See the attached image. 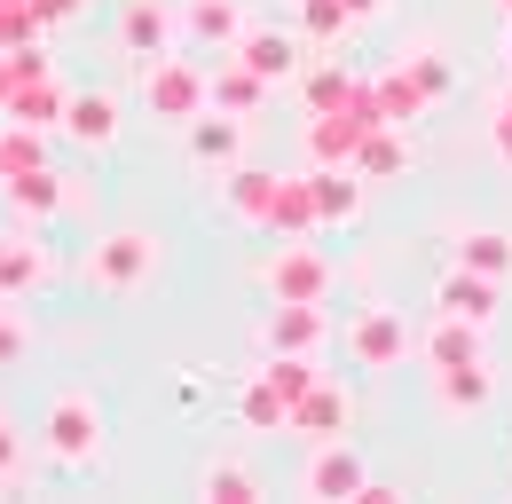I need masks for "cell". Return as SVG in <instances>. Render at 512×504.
I'll return each mask as SVG.
<instances>
[{"label":"cell","instance_id":"6da1fadb","mask_svg":"<svg viewBox=\"0 0 512 504\" xmlns=\"http://www.w3.org/2000/svg\"><path fill=\"white\" fill-rule=\"evenodd\" d=\"M79 276H87L95 292L127 300V292H142V284L158 276V237H150V229H111V237H95V245H87Z\"/></svg>","mask_w":512,"mask_h":504},{"label":"cell","instance_id":"7a4b0ae2","mask_svg":"<svg viewBox=\"0 0 512 504\" xmlns=\"http://www.w3.org/2000/svg\"><path fill=\"white\" fill-rule=\"evenodd\" d=\"M142 103H150V119L190 126L213 111V71H197L182 56H142Z\"/></svg>","mask_w":512,"mask_h":504},{"label":"cell","instance_id":"3957f363","mask_svg":"<svg viewBox=\"0 0 512 504\" xmlns=\"http://www.w3.org/2000/svg\"><path fill=\"white\" fill-rule=\"evenodd\" d=\"M40 434H48L56 465H95L103 457V402L95 394H56L48 418H40Z\"/></svg>","mask_w":512,"mask_h":504},{"label":"cell","instance_id":"277c9868","mask_svg":"<svg viewBox=\"0 0 512 504\" xmlns=\"http://www.w3.org/2000/svg\"><path fill=\"white\" fill-rule=\"evenodd\" d=\"M300 497H316V504L371 497V465L355 457V441H316V457H308V473H300Z\"/></svg>","mask_w":512,"mask_h":504},{"label":"cell","instance_id":"5b68a950","mask_svg":"<svg viewBox=\"0 0 512 504\" xmlns=\"http://www.w3.org/2000/svg\"><path fill=\"white\" fill-rule=\"evenodd\" d=\"M260 284H268V300H308V308H323L331 300V260L316 245H284V252H268Z\"/></svg>","mask_w":512,"mask_h":504},{"label":"cell","instance_id":"8992f818","mask_svg":"<svg viewBox=\"0 0 512 504\" xmlns=\"http://www.w3.org/2000/svg\"><path fill=\"white\" fill-rule=\"evenodd\" d=\"M347 355H355L363 371H394V363L410 355V315L402 308H363L347 323Z\"/></svg>","mask_w":512,"mask_h":504},{"label":"cell","instance_id":"52a82bcc","mask_svg":"<svg viewBox=\"0 0 512 504\" xmlns=\"http://www.w3.org/2000/svg\"><path fill=\"white\" fill-rule=\"evenodd\" d=\"M253 32L245 0H182V40L197 56H237V40Z\"/></svg>","mask_w":512,"mask_h":504},{"label":"cell","instance_id":"ba28073f","mask_svg":"<svg viewBox=\"0 0 512 504\" xmlns=\"http://www.w3.org/2000/svg\"><path fill=\"white\" fill-rule=\"evenodd\" d=\"M119 119H127V111H119V95H111V87H79V95L64 103V134L79 142V150L119 142Z\"/></svg>","mask_w":512,"mask_h":504},{"label":"cell","instance_id":"9c48e42d","mask_svg":"<svg viewBox=\"0 0 512 504\" xmlns=\"http://www.w3.org/2000/svg\"><path fill=\"white\" fill-rule=\"evenodd\" d=\"M497 292H505L497 276H481V268H465V260H457L442 284H434V308H442V315H465V323H481V331H489V315H497Z\"/></svg>","mask_w":512,"mask_h":504},{"label":"cell","instance_id":"30bf717a","mask_svg":"<svg viewBox=\"0 0 512 504\" xmlns=\"http://www.w3.org/2000/svg\"><path fill=\"white\" fill-rule=\"evenodd\" d=\"M182 134H190V158H197V166H221V174H237V166H245V119L205 111V119H190Z\"/></svg>","mask_w":512,"mask_h":504},{"label":"cell","instance_id":"8fae6325","mask_svg":"<svg viewBox=\"0 0 512 504\" xmlns=\"http://www.w3.org/2000/svg\"><path fill=\"white\" fill-rule=\"evenodd\" d=\"M119 40H127L134 56H166V48L182 40V8H166V0H127Z\"/></svg>","mask_w":512,"mask_h":504},{"label":"cell","instance_id":"7c38bea8","mask_svg":"<svg viewBox=\"0 0 512 504\" xmlns=\"http://www.w3.org/2000/svg\"><path fill=\"white\" fill-rule=\"evenodd\" d=\"M316 339H323V308H308V300H276L268 331H260L268 355H316Z\"/></svg>","mask_w":512,"mask_h":504},{"label":"cell","instance_id":"4fadbf2b","mask_svg":"<svg viewBox=\"0 0 512 504\" xmlns=\"http://www.w3.org/2000/svg\"><path fill=\"white\" fill-rule=\"evenodd\" d=\"M268 87H276V79H260L245 56H229L221 71H213V111H229V119H253L260 103H268Z\"/></svg>","mask_w":512,"mask_h":504},{"label":"cell","instance_id":"5bb4252c","mask_svg":"<svg viewBox=\"0 0 512 504\" xmlns=\"http://www.w3.org/2000/svg\"><path fill=\"white\" fill-rule=\"evenodd\" d=\"M237 56L253 63L260 79H292V71H300V40H292L284 24H253V32L237 40Z\"/></svg>","mask_w":512,"mask_h":504},{"label":"cell","instance_id":"9a60e30c","mask_svg":"<svg viewBox=\"0 0 512 504\" xmlns=\"http://www.w3.org/2000/svg\"><path fill=\"white\" fill-rule=\"evenodd\" d=\"M237 418H245L253 434H276V426H292V394L268 378V363L253 371V386H237Z\"/></svg>","mask_w":512,"mask_h":504},{"label":"cell","instance_id":"2e32d148","mask_svg":"<svg viewBox=\"0 0 512 504\" xmlns=\"http://www.w3.org/2000/svg\"><path fill=\"white\" fill-rule=\"evenodd\" d=\"M410 166V142L394 134V119H371L363 126V150H355V174L363 182H386V174H402Z\"/></svg>","mask_w":512,"mask_h":504},{"label":"cell","instance_id":"e0dca14e","mask_svg":"<svg viewBox=\"0 0 512 504\" xmlns=\"http://www.w3.org/2000/svg\"><path fill=\"white\" fill-rule=\"evenodd\" d=\"M426 363H434V371L481 363V323H465V315H442V323L426 331Z\"/></svg>","mask_w":512,"mask_h":504},{"label":"cell","instance_id":"ac0fdd59","mask_svg":"<svg viewBox=\"0 0 512 504\" xmlns=\"http://www.w3.org/2000/svg\"><path fill=\"white\" fill-rule=\"evenodd\" d=\"M292 426H300V434H316V441H339V426H347V394L316 378V386L292 402Z\"/></svg>","mask_w":512,"mask_h":504},{"label":"cell","instance_id":"d6986e66","mask_svg":"<svg viewBox=\"0 0 512 504\" xmlns=\"http://www.w3.org/2000/svg\"><path fill=\"white\" fill-rule=\"evenodd\" d=\"M434 386H442V410H449V418H465V410H481V402H489L497 371H489V355H481V363H457V371H434Z\"/></svg>","mask_w":512,"mask_h":504},{"label":"cell","instance_id":"ffe728a7","mask_svg":"<svg viewBox=\"0 0 512 504\" xmlns=\"http://www.w3.org/2000/svg\"><path fill=\"white\" fill-rule=\"evenodd\" d=\"M276 197H284V182L260 174V166H237V174H229V213H237V221H276Z\"/></svg>","mask_w":512,"mask_h":504},{"label":"cell","instance_id":"44dd1931","mask_svg":"<svg viewBox=\"0 0 512 504\" xmlns=\"http://www.w3.org/2000/svg\"><path fill=\"white\" fill-rule=\"evenodd\" d=\"M197 497H213V504H253V497H260V473H253V465H237V457H213V465L197 473Z\"/></svg>","mask_w":512,"mask_h":504},{"label":"cell","instance_id":"7402d4cb","mask_svg":"<svg viewBox=\"0 0 512 504\" xmlns=\"http://www.w3.org/2000/svg\"><path fill=\"white\" fill-rule=\"evenodd\" d=\"M363 174H339V166H316V174H308V189H316V213L323 221H355V205H363Z\"/></svg>","mask_w":512,"mask_h":504},{"label":"cell","instance_id":"603a6c76","mask_svg":"<svg viewBox=\"0 0 512 504\" xmlns=\"http://www.w3.org/2000/svg\"><path fill=\"white\" fill-rule=\"evenodd\" d=\"M457 260L505 284V276H512V237H505V229H465V237H457Z\"/></svg>","mask_w":512,"mask_h":504},{"label":"cell","instance_id":"cb8c5ba5","mask_svg":"<svg viewBox=\"0 0 512 504\" xmlns=\"http://www.w3.org/2000/svg\"><path fill=\"white\" fill-rule=\"evenodd\" d=\"M8 197H16L24 213H56V205H64V189H56V174H40V166H24V174H8Z\"/></svg>","mask_w":512,"mask_h":504},{"label":"cell","instance_id":"d4e9b609","mask_svg":"<svg viewBox=\"0 0 512 504\" xmlns=\"http://www.w3.org/2000/svg\"><path fill=\"white\" fill-rule=\"evenodd\" d=\"M308 103H316V111H339V103H347V71H316Z\"/></svg>","mask_w":512,"mask_h":504},{"label":"cell","instance_id":"484cf974","mask_svg":"<svg viewBox=\"0 0 512 504\" xmlns=\"http://www.w3.org/2000/svg\"><path fill=\"white\" fill-rule=\"evenodd\" d=\"M418 95H449V63L442 56H418Z\"/></svg>","mask_w":512,"mask_h":504},{"label":"cell","instance_id":"4316f807","mask_svg":"<svg viewBox=\"0 0 512 504\" xmlns=\"http://www.w3.org/2000/svg\"><path fill=\"white\" fill-rule=\"evenodd\" d=\"M24 284H40V252H8V292H24Z\"/></svg>","mask_w":512,"mask_h":504},{"label":"cell","instance_id":"83f0119b","mask_svg":"<svg viewBox=\"0 0 512 504\" xmlns=\"http://www.w3.org/2000/svg\"><path fill=\"white\" fill-rule=\"evenodd\" d=\"M489 142H497V158H505V166H512V103H505V111H497V126H489Z\"/></svg>","mask_w":512,"mask_h":504},{"label":"cell","instance_id":"f1b7e54d","mask_svg":"<svg viewBox=\"0 0 512 504\" xmlns=\"http://www.w3.org/2000/svg\"><path fill=\"white\" fill-rule=\"evenodd\" d=\"M8 355H16V323H0V363H8Z\"/></svg>","mask_w":512,"mask_h":504},{"label":"cell","instance_id":"f546056e","mask_svg":"<svg viewBox=\"0 0 512 504\" xmlns=\"http://www.w3.org/2000/svg\"><path fill=\"white\" fill-rule=\"evenodd\" d=\"M386 0H347V16H379Z\"/></svg>","mask_w":512,"mask_h":504},{"label":"cell","instance_id":"4dcf8cb0","mask_svg":"<svg viewBox=\"0 0 512 504\" xmlns=\"http://www.w3.org/2000/svg\"><path fill=\"white\" fill-rule=\"evenodd\" d=\"M40 16H71V0H40Z\"/></svg>","mask_w":512,"mask_h":504},{"label":"cell","instance_id":"1f68e13d","mask_svg":"<svg viewBox=\"0 0 512 504\" xmlns=\"http://www.w3.org/2000/svg\"><path fill=\"white\" fill-rule=\"evenodd\" d=\"M8 79H16V63H0V103H8Z\"/></svg>","mask_w":512,"mask_h":504},{"label":"cell","instance_id":"d6a6232c","mask_svg":"<svg viewBox=\"0 0 512 504\" xmlns=\"http://www.w3.org/2000/svg\"><path fill=\"white\" fill-rule=\"evenodd\" d=\"M497 8H505V16H512V0H497Z\"/></svg>","mask_w":512,"mask_h":504},{"label":"cell","instance_id":"836d02e7","mask_svg":"<svg viewBox=\"0 0 512 504\" xmlns=\"http://www.w3.org/2000/svg\"><path fill=\"white\" fill-rule=\"evenodd\" d=\"M505 24H512V16H505ZM505 48H512V32H505Z\"/></svg>","mask_w":512,"mask_h":504}]
</instances>
